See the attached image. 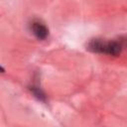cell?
I'll return each mask as SVG.
<instances>
[{"label":"cell","instance_id":"3957f363","mask_svg":"<svg viewBox=\"0 0 127 127\" xmlns=\"http://www.w3.org/2000/svg\"><path fill=\"white\" fill-rule=\"evenodd\" d=\"M29 88H30L31 92L33 93V95H34L38 100H40V101H42V102H45V101H46V98H47L46 93L42 90V88H41L39 85L33 84V85H31Z\"/></svg>","mask_w":127,"mask_h":127},{"label":"cell","instance_id":"7a4b0ae2","mask_svg":"<svg viewBox=\"0 0 127 127\" xmlns=\"http://www.w3.org/2000/svg\"><path fill=\"white\" fill-rule=\"evenodd\" d=\"M30 30L32 34L41 41H44L49 36V29L48 27L40 20H33L30 24Z\"/></svg>","mask_w":127,"mask_h":127},{"label":"cell","instance_id":"6da1fadb","mask_svg":"<svg viewBox=\"0 0 127 127\" xmlns=\"http://www.w3.org/2000/svg\"><path fill=\"white\" fill-rule=\"evenodd\" d=\"M124 43L119 41H106L102 39H93L89 41L86 46V49L95 54H102L108 56H119L123 49Z\"/></svg>","mask_w":127,"mask_h":127}]
</instances>
